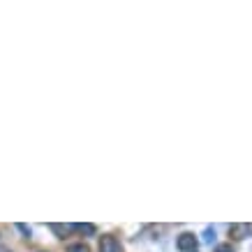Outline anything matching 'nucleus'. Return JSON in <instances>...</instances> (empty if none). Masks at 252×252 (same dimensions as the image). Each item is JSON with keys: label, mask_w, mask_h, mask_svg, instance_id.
Returning <instances> with one entry per match:
<instances>
[{"label": "nucleus", "mask_w": 252, "mask_h": 252, "mask_svg": "<svg viewBox=\"0 0 252 252\" xmlns=\"http://www.w3.org/2000/svg\"><path fill=\"white\" fill-rule=\"evenodd\" d=\"M218 252H229V248H220V250H218Z\"/></svg>", "instance_id": "1a4fd4ad"}, {"label": "nucleus", "mask_w": 252, "mask_h": 252, "mask_svg": "<svg viewBox=\"0 0 252 252\" xmlns=\"http://www.w3.org/2000/svg\"><path fill=\"white\" fill-rule=\"evenodd\" d=\"M74 229L81 231V234H88V236H93V234H95V224H74Z\"/></svg>", "instance_id": "39448f33"}, {"label": "nucleus", "mask_w": 252, "mask_h": 252, "mask_svg": "<svg viewBox=\"0 0 252 252\" xmlns=\"http://www.w3.org/2000/svg\"><path fill=\"white\" fill-rule=\"evenodd\" d=\"M16 229L21 231L23 236H30V227H28V224H23V222H19V224H16Z\"/></svg>", "instance_id": "0eeeda50"}, {"label": "nucleus", "mask_w": 252, "mask_h": 252, "mask_svg": "<svg viewBox=\"0 0 252 252\" xmlns=\"http://www.w3.org/2000/svg\"><path fill=\"white\" fill-rule=\"evenodd\" d=\"M100 252H123V248H120V243L116 241L114 236H102V241H100Z\"/></svg>", "instance_id": "f03ea898"}, {"label": "nucleus", "mask_w": 252, "mask_h": 252, "mask_svg": "<svg viewBox=\"0 0 252 252\" xmlns=\"http://www.w3.org/2000/svg\"><path fill=\"white\" fill-rule=\"evenodd\" d=\"M229 234L234 238H245V236H250L252 234V224H231Z\"/></svg>", "instance_id": "7ed1b4c3"}, {"label": "nucleus", "mask_w": 252, "mask_h": 252, "mask_svg": "<svg viewBox=\"0 0 252 252\" xmlns=\"http://www.w3.org/2000/svg\"><path fill=\"white\" fill-rule=\"evenodd\" d=\"M0 252H10V250H7V248H2V245H0Z\"/></svg>", "instance_id": "9d476101"}, {"label": "nucleus", "mask_w": 252, "mask_h": 252, "mask_svg": "<svg viewBox=\"0 0 252 252\" xmlns=\"http://www.w3.org/2000/svg\"><path fill=\"white\" fill-rule=\"evenodd\" d=\"M197 245H199V241H197L194 234H180L178 238H176V248H178L180 252H194Z\"/></svg>", "instance_id": "f257e3e1"}, {"label": "nucleus", "mask_w": 252, "mask_h": 252, "mask_svg": "<svg viewBox=\"0 0 252 252\" xmlns=\"http://www.w3.org/2000/svg\"><path fill=\"white\" fill-rule=\"evenodd\" d=\"M51 229L56 231V234H60V238H63L67 231H72V229H74V224H51Z\"/></svg>", "instance_id": "20e7f679"}, {"label": "nucleus", "mask_w": 252, "mask_h": 252, "mask_svg": "<svg viewBox=\"0 0 252 252\" xmlns=\"http://www.w3.org/2000/svg\"><path fill=\"white\" fill-rule=\"evenodd\" d=\"M213 238H215V231H213V229H206V243H210Z\"/></svg>", "instance_id": "6e6552de"}, {"label": "nucleus", "mask_w": 252, "mask_h": 252, "mask_svg": "<svg viewBox=\"0 0 252 252\" xmlns=\"http://www.w3.org/2000/svg\"><path fill=\"white\" fill-rule=\"evenodd\" d=\"M67 250H70V252H88V248H86L84 243H72Z\"/></svg>", "instance_id": "423d86ee"}]
</instances>
